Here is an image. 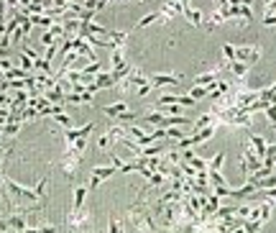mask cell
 Returning <instances> with one entry per match:
<instances>
[{
  "instance_id": "6da1fadb",
  "label": "cell",
  "mask_w": 276,
  "mask_h": 233,
  "mask_svg": "<svg viewBox=\"0 0 276 233\" xmlns=\"http://www.w3.org/2000/svg\"><path fill=\"white\" fill-rule=\"evenodd\" d=\"M0 184H3V187L11 192V197H13V200L23 202V207H26V205H36V202H44V200H46L49 177H44V179H41V182L31 190V187H23V184H18L16 179H11L6 172H0Z\"/></svg>"
},
{
  "instance_id": "7a4b0ae2",
  "label": "cell",
  "mask_w": 276,
  "mask_h": 233,
  "mask_svg": "<svg viewBox=\"0 0 276 233\" xmlns=\"http://www.w3.org/2000/svg\"><path fill=\"white\" fill-rule=\"evenodd\" d=\"M90 223H92V213L85 210V207L82 210H69V215H67V225L77 233H87Z\"/></svg>"
},
{
  "instance_id": "3957f363",
  "label": "cell",
  "mask_w": 276,
  "mask_h": 233,
  "mask_svg": "<svg viewBox=\"0 0 276 233\" xmlns=\"http://www.w3.org/2000/svg\"><path fill=\"white\" fill-rule=\"evenodd\" d=\"M263 57V49L261 46H235V62H243V64H253Z\"/></svg>"
},
{
  "instance_id": "277c9868",
  "label": "cell",
  "mask_w": 276,
  "mask_h": 233,
  "mask_svg": "<svg viewBox=\"0 0 276 233\" xmlns=\"http://www.w3.org/2000/svg\"><path fill=\"white\" fill-rule=\"evenodd\" d=\"M148 82H151V87H159V90H164V87H177L179 82H182V77L179 75H151L148 77Z\"/></svg>"
},
{
  "instance_id": "5b68a950",
  "label": "cell",
  "mask_w": 276,
  "mask_h": 233,
  "mask_svg": "<svg viewBox=\"0 0 276 233\" xmlns=\"http://www.w3.org/2000/svg\"><path fill=\"white\" fill-rule=\"evenodd\" d=\"M115 172H118V169H115L113 164H108V167H95V169H92V177H90L87 190H95L100 182H105V179H108V177H113Z\"/></svg>"
},
{
  "instance_id": "8992f818",
  "label": "cell",
  "mask_w": 276,
  "mask_h": 233,
  "mask_svg": "<svg viewBox=\"0 0 276 233\" xmlns=\"http://www.w3.org/2000/svg\"><path fill=\"white\" fill-rule=\"evenodd\" d=\"M92 128H95V123H92V121H90V123H85L82 128H67V131H64V141H67V144H72V141H77V138H90Z\"/></svg>"
},
{
  "instance_id": "52a82bcc",
  "label": "cell",
  "mask_w": 276,
  "mask_h": 233,
  "mask_svg": "<svg viewBox=\"0 0 276 233\" xmlns=\"http://www.w3.org/2000/svg\"><path fill=\"white\" fill-rule=\"evenodd\" d=\"M103 113L108 115V118H115V121H120V115L123 113H128V103H110V105H103Z\"/></svg>"
},
{
  "instance_id": "ba28073f",
  "label": "cell",
  "mask_w": 276,
  "mask_h": 233,
  "mask_svg": "<svg viewBox=\"0 0 276 233\" xmlns=\"http://www.w3.org/2000/svg\"><path fill=\"white\" fill-rule=\"evenodd\" d=\"M87 187L85 184H80V187H74V192H72V210H82L85 207V197H87Z\"/></svg>"
},
{
  "instance_id": "9c48e42d",
  "label": "cell",
  "mask_w": 276,
  "mask_h": 233,
  "mask_svg": "<svg viewBox=\"0 0 276 233\" xmlns=\"http://www.w3.org/2000/svg\"><path fill=\"white\" fill-rule=\"evenodd\" d=\"M217 75H220L217 67H215L212 72H202V75H197V77H194V87H207V85H212V82L217 80Z\"/></svg>"
},
{
  "instance_id": "30bf717a",
  "label": "cell",
  "mask_w": 276,
  "mask_h": 233,
  "mask_svg": "<svg viewBox=\"0 0 276 233\" xmlns=\"http://www.w3.org/2000/svg\"><path fill=\"white\" fill-rule=\"evenodd\" d=\"M182 13H184V18H187V21H189L192 26H202V24H205V18H202V13H199L197 8H192V6H189V8H184Z\"/></svg>"
},
{
  "instance_id": "8fae6325",
  "label": "cell",
  "mask_w": 276,
  "mask_h": 233,
  "mask_svg": "<svg viewBox=\"0 0 276 233\" xmlns=\"http://www.w3.org/2000/svg\"><path fill=\"white\" fill-rule=\"evenodd\" d=\"M225 69H230V72H233V75H235V77H238L240 82H243V80L248 77V64H243V62H230V64L225 67Z\"/></svg>"
},
{
  "instance_id": "7c38bea8",
  "label": "cell",
  "mask_w": 276,
  "mask_h": 233,
  "mask_svg": "<svg viewBox=\"0 0 276 233\" xmlns=\"http://www.w3.org/2000/svg\"><path fill=\"white\" fill-rule=\"evenodd\" d=\"M0 131H3L6 136H16L18 131H21V121H8L3 128H0Z\"/></svg>"
},
{
  "instance_id": "4fadbf2b",
  "label": "cell",
  "mask_w": 276,
  "mask_h": 233,
  "mask_svg": "<svg viewBox=\"0 0 276 233\" xmlns=\"http://www.w3.org/2000/svg\"><path fill=\"white\" fill-rule=\"evenodd\" d=\"M189 98L197 103V100H202V98H210V92H207V87H192V90H189Z\"/></svg>"
},
{
  "instance_id": "5bb4252c",
  "label": "cell",
  "mask_w": 276,
  "mask_h": 233,
  "mask_svg": "<svg viewBox=\"0 0 276 233\" xmlns=\"http://www.w3.org/2000/svg\"><path fill=\"white\" fill-rule=\"evenodd\" d=\"M54 121H57L59 126H64V128H72V115H69V113H64V110H62V113H57V115H54Z\"/></svg>"
},
{
  "instance_id": "9a60e30c",
  "label": "cell",
  "mask_w": 276,
  "mask_h": 233,
  "mask_svg": "<svg viewBox=\"0 0 276 233\" xmlns=\"http://www.w3.org/2000/svg\"><path fill=\"white\" fill-rule=\"evenodd\" d=\"M110 144H113V138H110V136H108V131H105V133L100 136V141H97V146H100L103 151H110Z\"/></svg>"
},
{
  "instance_id": "2e32d148",
  "label": "cell",
  "mask_w": 276,
  "mask_h": 233,
  "mask_svg": "<svg viewBox=\"0 0 276 233\" xmlns=\"http://www.w3.org/2000/svg\"><path fill=\"white\" fill-rule=\"evenodd\" d=\"M36 233H57V225H41L36 228Z\"/></svg>"
},
{
  "instance_id": "e0dca14e",
  "label": "cell",
  "mask_w": 276,
  "mask_h": 233,
  "mask_svg": "<svg viewBox=\"0 0 276 233\" xmlns=\"http://www.w3.org/2000/svg\"><path fill=\"white\" fill-rule=\"evenodd\" d=\"M273 172H276V164H273Z\"/></svg>"
},
{
  "instance_id": "ac0fdd59",
  "label": "cell",
  "mask_w": 276,
  "mask_h": 233,
  "mask_svg": "<svg viewBox=\"0 0 276 233\" xmlns=\"http://www.w3.org/2000/svg\"><path fill=\"white\" fill-rule=\"evenodd\" d=\"M263 3H268V0H263Z\"/></svg>"
}]
</instances>
